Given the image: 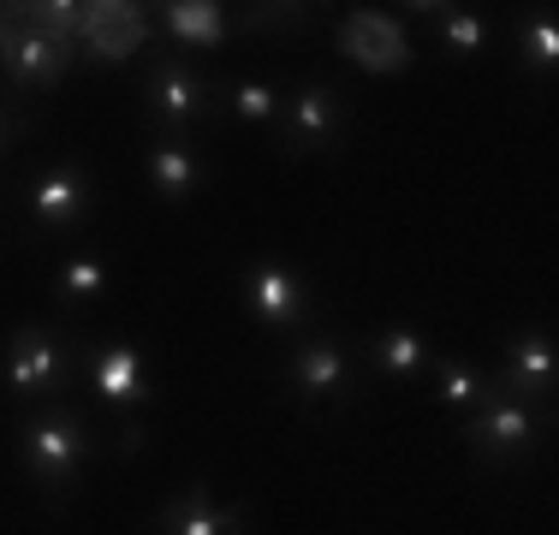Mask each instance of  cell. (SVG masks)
Returning a JSON list of instances; mask_svg holds the SVG:
<instances>
[{"label": "cell", "mask_w": 559, "mask_h": 535, "mask_svg": "<svg viewBox=\"0 0 559 535\" xmlns=\"http://www.w3.org/2000/svg\"><path fill=\"white\" fill-rule=\"evenodd\" d=\"M554 381H559V364H554L548 328H518L512 340H506L495 387L506 399H524V405H554Z\"/></svg>", "instance_id": "12"}, {"label": "cell", "mask_w": 559, "mask_h": 535, "mask_svg": "<svg viewBox=\"0 0 559 535\" xmlns=\"http://www.w3.org/2000/svg\"><path fill=\"white\" fill-rule=\"evenodd\" d=\"M72 66H78V48H66L55 36H43V31H31V24L0 12V72H7V84L19 90V96L60 90L66 78H72Z\"/></svg>", "instance_id": "6"}, {"label": "cell", "mask_w": 559, "mask_h": 535, "mask_svg": "<svg viewBox=\"0 0 559 535\" xmlns=\"http://www.w3.org/2000/svg\"><path fill=\"white\" fill-rule=\"evenodd\" d=\"M143 173H150L155 197L173 209L209 191V155L197 150V138H179V131H143Z\"/></svg>", "instance_id": "11"}, {"label": "cell", "mask_w": 559, "mask_h": 535, "mask_svg": "<svg viewBox=\"0 0 559 535\" xmlns=\"http://www.w3.org/2000/svg\"><path fill=\"white\" fill-rule=\"evenodd\" d=\"M24 131H31V119H24V114H12V107H0V155H7L12 143L24 138Z\"/></svg>", "instance_id": "26"}, {"label": "cell", "mask_w": 559, "mask_h": 535, "mask_svg": "<svg viewBox=\"0 0 559 535\" xmlns=\"http://www.w3.org/2000/svg\"><path fill=\"white\" fill-rule=\"evenodd\" d=\"M340 54L364 72H405L411 66V48H405V31L388 19V12H345L340 19Z\"/></svg>", "instance_id": "14"}, {"label": "cell", "mask_w": 559, "mask_h": 535, "mask_svg": "<svg viewBox=\"0 0 559 535\" xmlns=\"http://www.w3.org/2000/svg\"><path fill=\"white\" fill-rule=\"evenodd\" d=\"M24 209H31L36 233H72V226H84L90 209H96V179H90L78 160H48L31 179V191H24Z\"/></svg>", "instance_id": "8"}, {"label": "cell", "mask_w": 559, "mask_h": 535, "mask_svg": "<svg viewBox=\"0 0 559 535\" xmlns=\"http://www.w3.org/2000/svg\"><path fill=\"white\" fill-rule=\"evenodd\" d=\"M155 12H162V31L191 54H215V48H226V36H233V12H226L221 0H167V7H155Z\"/></svg>", "instance_id": "17"}, {"label": "cell", "mask_w": 559, "mask_h": 535, "mask_svg": "<svg viewBox=\"0 0 559 535\" xmlns=\"http://www.w3.org/2000/svg\"><path fill=\"white\" fill-rule=\"evenodd\" d=\"M500 387H495V369L471 364V357H447L441 369H435V405L441 411H459V417H471L476 405H488Z\"/></svg>", "instance_id": "19"}, {"label": "cell", "mask_w": 559, "mask_h": 535, "mask_svg": "<svg viewBox=\"0 0 559 535\" xmlns=\"http://www.w3.org/2000/svg\"><path fill=\"white\" fill-rule=\"evenodd\" d=\"M150 447V428H143L138 411H119V459H138Z\"/></svg>", "instance_id": "25"}, {"label": "cell", "mask_w": 559, "mask_h": 535, "mask_svg": "<svg viewBox=\"0 0 559 535\" xmlns=\"http://www.w3.org/2000/svg\"><path fill=\"white\" fill-rule=\"evenodd\" d=\"M357 357H364V369L388 374V381H417L423 369H429L435 345L423 328H411V321H393V328H376L364 345H357Z\"/></svg>", "instance_id": "16"}, {"label": "cell", "mask_w": 559, "mask_h": 535, "mask_svg": "<svg viewBox=\"0 0 559 535\" xmlns=\"http://www.w3.org/2000/svg\"><path fill=\"white\" fill-rule=\"evenodd\" d=\"M90 452H96V440H90V423L84 411L72 405V399H48L43 411H31L19 428V459H24V476L43 488V500L60 506L72 500L78 476H84Z\"/></svg>", "instance_id": "1"}, {"label": "cell", "mask_w": 559, "mask_h": 535, "mask_svg": "<svg viewBox=\"0 0 559 535\" xmlns=\"http://www.w3.org/2000/svg\"><path fill=\"white\" fill-rule=\"evenodd\" d=\"M417 12H435L441 19V43L452 60H483L488 54V19L471 7H417Z\"/></svg>", "instance_id": "22"}, {"label": "cell", "mask_w": 559, "mask_h": 535, "mask_svg": "<svg viewBox=\"0 0 559 535\" xmlns=\"http://www.w3.org/2000/svg\"><path fill=\"white\" fill-rule=\"evenodd\" d=\"M155 24L143 7H131V0H96V7H84V36H78V60L90 66H126L138 60L143 48H150Z\"/></svg>", "instance_id": "9"}, {"label": "cell", "mask_w": 559, "mask_h": 535, "mask_svg": "<svg viewBox=\"0 0 559 535\" xmlns=\"http://www.w3.org/2000/svg\"><path fill=\"white\" fill-rule=\"evenodd\" d=\"M286 381L298 387V405H352L357 399V357L334 333H316L286 357Z\"/></svg>", "instance_id": "7"}, {"label": "cell", "mask_w": 559, "mask_h": 535, "mask_svg": "<svg viewBox=\"0 0 559 535\" xmlns=\"http://www.w3.org/2000/svg\"><path fill=\"white\" fill-rule=\"evenodd\" d=\"M238 36H298L316 24V7H238Z\"/></svg>", "instance_id": "24"}, {"label": "cell", "mask_w": 559, "mask_h": 535, "mask_svg": "<svg viewBox=\"0 0 559 535\" xmlns=\"http://www.w3.org/2000/svg\"><path fill=\"white\" fill-rule=\"evenodd\" d=\"M238 298L245 310L262 321V328H304L310 321V286H304L298 268L286 262H262L238 280Z\"/></svg>", "instance_id": "13"}, {"label": "cell", "mask_w": 559, "mask_h": 535, "mask_svg": "<svg viewBox=\"0 0 559 535\" xmlns=\"http://www.w3.org/2000/svg\"><path fill=\"white\" fill-rule=\"evenodd\" d=\"M548 405H524V399H506L495 393L488 405H476L471 417L459 423V440L476 452L483 464H518L530 459V452L542 447V435H548Z\"/></svg>", "instance_id": "5"}, {"label": "cell", "mask_w": 559, "mask_h": 535, "mask_svg": "<svg viewBox=\"0 0 559 535\" xmlns=\"http://www.w3.org/2000/svg\"><path fill=\"white\" fill-rule=\"evenodd\" d=\"M143 126L150 131H179L191 138L197 126H215L221 119V84L209 72H197L185 54H155L150 72H143Z\"/></svg>", "instance_id": "3"}, {"label": "cell", "mask_w": 559, "mask_h": 535, "mask_svg": "<svg viewBox=\"0 0 559 535\" xmlns=\"http://www.w3.org/2000/svg\"><path fill=\"white\" fill-rule=\"evenodd\" d=\"M108 262H102L96 257V250H78V257H66L60 262V298L66 304H72V310H78V304H96V298H108Z\"/></svg>", "instance_id": "23"}, {"label": "cell", "mask_w": 559, "mask_h": 535, "mask_svg": "<svg viewBox=\"0 0 559 535\" xmlns=\"http://www.w3.org/2000/svg\"><path fill=\"white\" fill-rule=\"evenodd\" d=\"M512 43H518V72L554 78V66H559V19H554V7L518 12V19H512Z\"/></svg>", "instance_id": "18"}, {"label": "cell", "mask_w": 559, "mask_h": 535, "mask_svg": "<svg viewBox=\"0 0 559 535\" xmlns=\"http://www.w3.org/2000/svg\"><path fill=\"white\" fill-rule=\"evenodd\" d=\"M155 535H245V512L226 506L209 482H191L185 494H173L155 518Z\"/></svg>", "instance_id": "15"}, {"label": "cell", "mask_w": 559, "mask_h": 535, "mask_svg": "<svg viewBox=\"0 0 559 535\" xmlns=\"http://www.w3.org/2000/svg\"><path fill=\"white\" fill-rule=\"evenodd\" d=\"M78 374L90 381V393L108 399L114 411H138L150 405V369H143V357L131 352L126 340H84L78 345Z\"/></svg>", "instance_id": "10"}, {"label": "cell", "mask_w": 559, "mask_h": 535, "mask_svg": "<svg viewBox=\"0 0 559 535\" xmlns=\"http://www.w3.org/2000/svg\"><path fill=\"white\" fill-rule=\"evenodd\" d=\"M78 333L55 328V321H19L0 345V381H7L12 399L24 405H48V399H66L78 381Z\"/></svg>", "instance_id": "2"}, {"label": "cell", "mask_w": 559, "mask_h": 535, "mask_svg": "<svg viewBox=\"0 0 559 535\" xmlns=\"http://www.w3.org/2000/svg\"><path fill=\"white\" fill-rule=\"evenodd\" d=\"M352 131V96L328 78H304L298 90H286L280 102V126H274V150L286 160H310V155H334Z\"/></svg>", "instance_id": "4"}, {"label": "cell", "mask_w": 559, "mask_h": 535, "mask_svg": "<svg viewBox=\"0 0 559 535\" xmlns=\"http://www.w3.org/2000/svg\"><path fill=\"white\" fill-rule=\"evenodd\" d=\"M280 102H286V90L274 84V78H233V84H221V114H238L245 126H280Z\"/></svg>", "instance_id": "21"}, {"label": "cell", "mask_w": 559, "mask_h": 535, "mask_svg": "<svg viewBox=\"0 0 559 535\" xmlns=\"http://www.w3.org/2000/svg\"><path fill=\"white\" fill-rule=\"evenodd\" d=\"M0 12L31 24V31H43V36H55L66 48H78V36H84V7L78 0H7Z\"/></svg>", "instance_id": "20"}]
</instances>
